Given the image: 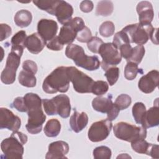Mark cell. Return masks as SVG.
<instances>
[{"label":"cell","mask_w":159,"mask_h":159,"mask_svg":"<svg viewBox=\"0 0 159 159\" xmlns=\"http://www.w3.org/2000/svg\"><path fill=\"white\" fill-rule=\"evenodd\" d=\"M69 151L68 144L62 140L53 142L48 145V151L47 152L45 158H66L65 156Z\"/></svg>","instance_id":"2e32d148"},{"label":"cell","mask_w":159,"mask_h":159,"mask_svg":"<svg viewBox=\"0 0 159 159\" xmlns=\"http://www.w3.org/2000/svg\"><path fill=\"white\" fill-rule=\"evenodd\" d=\"M154 28L151 24L142 25L137 23L136 29L132 35V43L142 45L150 39Z\"/></svg>","instance_id":"9a60e30c"},{"label":"cell","mask_w":159,"mask_h":159,"mask_svg":"<svg viewBox=\"0 0 159 159\" xmlns=\"http://www.w3.org/2000/svg\"><path fill=\"white\" fill-rule=\"evenodd\" d=\"M58 25L52 19H42L37 24V33L46 41L52 40L57 34Z\"/></svg>","instance_id":"8fae6325"},{"label":"cell","mask_w":159,"mask_h":159,"mask_svg":"<svg viewBox=\"0 0 159 159\" xmlns=\"http://www.w3.org/2000/svg\"><path fill=\"white\" fill-rule=\"evenodd\" d=\"M111 95L107 97L98 96L95 98L92 101L93 109L101 113H107L113 106Z\"/></svg>","instance_id":"603a6c76"},{"label":"cell","mask_w":159,"mask_h":159,"mask_svg":"<svg viewBox=\"0 0 159 159\" xmlns=\"http://www.w3.org/2000/svg\"><path fill=\"white\" fill-rule=\"evenodd\" d=\"M92 38V34L90 30V29L85 26L83 29H82L81 31H80L77 34L76 39L78 42L85 43L87 42Z\"/></svg>","instance_id":"ab89813d"},{"label":"cell","mask_w":159,"mask_h":159,"mask_svg":"<svg viewBox=\"0 0 159 159\" xmlns=\"http://www.w3.org/2000/svg\"><path fill=\"white\" fill-rule=\"evenodd\" d=\"M88 122V116L84 112H79L75 111L70 117V119L71 129L76 133L81 132L84 127H86Z\"/></svg>","instance_id":"7402d4cb"},{"label":"cell","mask_w":159,"mask_h":159,"mask_svg":"<svg viewBox=\"0 0 159 159\" xmlns=\"http://www.w3.org/2000/svg\"><path fill=\"white\" fill-rule=\"evenodd\" d=\"M141 70L138 68L137 64L134 62H127L124 69V76L128 80H133L136 78L138 73L142 71Z\"/></svg>","instance_id":"4dcf8cb0"},{"label":"cell","mask_w":159,"mask_h":159,"mask_svg":"<svg viewBox=\"0 0 159 159\" xmlns=\"http://www.w3.org/2000/svg\"><path fill=\"white\" fill-rule=\"evenodd\" d=\"M22 68L23 70L30 71L35 75L36 74L38 70V67L36 63L30 60H27L23 62Z\"/></svg>","instance_id":"f6af8a7d"},{"label":"cell","mask_w":159,"mask_h":159,"mask_svg":"<svg viewBox=\"0 0 159 159\" xmlns=\"http://www.w3.org/2000/svg\"><path fill=\"white\" fill-rule=\"evenodd\" d=\"M27 112L28 115V122L25 125L27 130L31 134H39L41 132L42 125L46 119L42 106L29 108Z\"/></svg>","instance_id":"ba28073f"},{"label":"cell","mask_w":159,"mask_h":159,"mask_svg":"<svg viewBox=\"0 0 159 159\" xmlns=\"http://www.w3.org/2000/svg\"><path fill=\"white\" fill-rule=\"evenodd\" d=\"M145 48L143 45H137L135 47L132 48V52L130 57L127 60V62H134L136 64H139L144 55H145Z\"/></svg>","instance_id":"f1b7e54d"},{"label":"cell","mask_w":159,"mask_h":159,"mask_svg":"<svg viewBox=\"0 0 159 159\" xmlns=\"http://www.w3.org/2000/svg\"><path fill=\"white\" fill-rule=\"evenodd\" d=\"M103 41L99 37L95 36L92 37V38L88 42L87 46L88 49L93 53H98L99 50L101 46L103 44Z\"/></svg>","instance_id":"f35d334b"},{"label":"cell","mask_w":159,"mask_h":159,"mask_svg":"<svg viewBox=\"0 0 159 159\" xmlns=\"http://www.w3.org/2000/svg\"><path fill=\"white\" fill-rule=\"evenodd\" d=\"M78 33L77 30L68 22L61 27L58 38L63 45L65 44L70 45L76 38Z\"/></svg>","instance_id":"44dd1931"},{"label":"cell","mask_w":159,"mask_h":159,"mask_svg":"<svg viewBox=\"0 0 159 159\" xmlns=\"http://www.w3.org/2000/svg\"><path fill=\"white\" fill-rule=\"evenodd\" d=\"M115 31V26L112 22L106 21L103 22L99 27V34L104 37H109L112 36Z\"/></svg>","instance_id":"d590c367"},{"label":"cell","mask_w":159,"mask_h":159,"mask_svg":"<svg viewBox=\"0 0 159 159\" xmlns=\"http://www.w3.org/2000/svg\"><path fill=\"white\" fill-rule=\"evenodd\" d=\"M12 106L16 109H17L19 112H24L27 111V109L24 101V97L16 98L12 102Z\"/></svg>","instance_id":"b9f144b4"},{"label":"cell","mask_w":159,"mask_h":159,"mask_svg":"<svg viewBox=\"0 0 159 159\" xmlns=\"http://www.w3.org/2000/svg\"><path fill=\"white\" fill-rule=\"evenodd\" d=\"M70 81L68 67L59 66L45 78L42 84V89L48 94L57 92L66 93L68 90Z\"/></svg>","instance_id":"6da1fadb"},{"label":"cell","mask_w":159,"mask_h":159,"mask_svg":"<svg viewBox=\"0 0 159 159\" xmlns=\"http://www.w3.org/2000/svg\"><path fill=\"white\" fill-rule=\"evenodd\" d=\"M159 124V107L158 101L157 104L146 111L142 119L141 125L143 127L147 129L158 126Z\"/></svg>","instance_id":"ffe728a7"},{"label":"cell","mask_w":159,"mask_h":159,"mask_svg":"<svg viewBox=\"0 0 159 159\" xmlns=\"http://www.w3.org/2000/svg\"><path fill=\"white\" fill-rule=\"evenodd\" d=\"M112 127V124L111 121L107 119L95 122L88 130V139L93 142L102 141L109 135Z\"/></svg>","instance_id":"9c48e42d"},{"label":"cell","mask_w":159,"mask_h":159,"mask_svg":"<svg viewBox=\"0 0 159 159\" xmlns=\"http://www.w3.org/2000/svg\"><path fill=\"white\" fill-rule=\"evenodd\" d=\"M23 50V48L11 47L6 60V66L1 75V80L5 84H11L15 81L16 71L20 65Z\"/></svg>","instance_id":"5b68a950"},{"label":"cell","mask_w":159,"mask_h":159,"mask_svg":"<svg viewBox=\"0 0 159 159\" xmlns=\"http://www.w3.org/2000/svg\"><path fill=\"white\" fill-rule=\"evenodd\" d=\"M61 130V124L57 119H52L46 123L43 131L46 136L48 137H55L58 135Z\"/></svg>","instance_id":"484cf974"},{"label":"cell","mask_w":159,"mask_h":159,"mask_svg":"<svg viewBox=\"0 0 159 159\" xmlns=\"http://www.w3.org/2000/svg\"><path fill=\"white\" fill-rule=\"evenodd\" d=\"M130 43H131V42L129 36L122 30L115 34L112 42V43L117 48L118 50L121 45Z\"/></svg>","instance_id":"e575fe53"},{"label":"cell","mask_w":159,"mask_h":159,"mask_svg":"<svg viewBox=\"0 0 159 159\" xmlns=\"http://www.w3.org/2000/svg\"><path fill=\"white\" fill-rule=\"evenodd\" d=\"M46 45L47 42L38 33H34L27 37L25 42V47L33 54L39 53Z\"/></svg>","instance_id":"ac0fdd59"},{"label":"cell","mask_w":159,"mask_h":159,"mask_svg":"<svg viewBox=\"0 0 159 159\" xmlns=\"http://www.w3.org/2000/svg\"><path fill=\"white\" fill-rule=\"evenodd\" d=\"M70 80L73 83L74 89L79 93H91L94 80L81 71L74 66H68Z\"/></svg>","instance_id":"8992f818"},{"label":"cell","mask_w":159,"mask_h":159,"mask_svg":"<svg viewBox=\"0 0 159 159\" xmlns=\"http://www.w3.org/2000/svg\"><path fill=\"white\" fill-rule=\"evenodd\" d=\"M93 154L95 159H110L112 153L109 147L99 146L94 149Z\"/></svg>","instance_id":"836d02e7"},{"label":"cell","mask_w":159,"mask_h":159,"mask_svg":"<svg viewBox=\"0 0 159 159\" xmlns=\"http://www.w3.org/2000/svg\"><path fill=\"white\" fill-rule=\"evenodd\" d=\"M98 53L102 58L101 67L104 71L117 65L121 61L122 57L120 52L112 43H103Z\"/></svg>","instance_id":"52a82bcc"},{"label":"cell","mask_w":159,"mask_h":159,"mask_svg":"<svg viewBox=\"0 0 159 159\" xmlns=\"http://www.w3.org/2000/svg\"><path fill=\"white\" fill-rule=\"evenodd\" d=\"M47 47L53 51H59L63 49V45L60 42L58 36H55L52 40L47 43Z\"/></svg>","instance_id":"7bdbcfd3"},{"label":"cell","mask_w":159,"mask_h":159,"mask_svg":"<svg viewBox=\"0 0 159 159\" xmlns=\"http://www.w3.org/2000/svg\"><path fill=\"white\" fill-rule=\"evenodd\" d=\"M65 55L68 58L73 60L76 66L88 71L96 70L101 65L96 55H86L83 48L76 44L68 45L65 50Z\"/></svg>","instance_id":"3957f363"},{"label":"cell","mask_w":159,"mask_h":159,"mask_svg":"<svg viewBox=\"0 0 159 159\" xmlns=\"http://www.w3.org/2000/svg\"><path fill=\"white\" fill-rule=\"evenodd\" d=\"M26 38L27 35L24 30L19 31L11 39V47L24 48Z\"/></svg>","instance_id":"1f68e13d"},{"label":"cell","mask_w":159,"mask_h":159,"mask_svg":"<svg viewBox=\"0 0 159 159\" xmlns=\"http://www.w3.org/2000/svg\"><path fill=\"white\" fill-rule=\"evenodd\" d=\"M42 104L45 110V113L48 116L57 115L53 102L51 99H42Z\"/></svg>","instance_id":"60d3db41"},{"label":"cell","mask_w":159,"mask_h":159,"mask_svg":"<svg viewBox=\"0 0 159 159\" xmlns=\"http://www.w3.org/2000/svg\"><path fill=\"white\" fill-rule=\"evenodd\" d=\"M132 48L130 45V43L122 45L119 48V50H120V53L121 55V57L124 58L126 60H127L130 57L132 52Z\"/></svg>","instance_id":"bcb514c9"},{"label":"cell","mask_w":159,"mask_h":159,"mask_svg":"<svg viewBox=\"0 0 159 159\" xmlns=\"http://www.w3.org/2000/svg\"><path fill=\"white\" fill-rule=\"evenodd\" d=\"M21 125L20 119L5 107L0 108V129H7L11 131H17Z\"/></svg>","instance_id":"30bf717a"},{"label":"cell","mask_w":159,"mask_h":159,"mask_svg":"<svg viewBox=\"0 0 159 159\" xmlns=\"http://www.w3.org/2000/svg\"><path fill=\"white\" fill-rule=\"evenodd\" d=\"M120 112V109L119 107L114 103L112 108L110 109V111L107 113V119L112 121L116 119V117L118 116Z\"/></svg>","instance_id":"7dc6e473"},{"label":"cell","mask_w":159,"mask_h":159,"mask_svg":"<svg viewBox=\"0 0 159 159\" xmlns=\"http://www.w3.org/2000/svg\"><path fill=\"white\" fill-rule=\"evenodd\" d=\"M146 112V107L143 103L137 102L132 107V115L137 124H141L142 119Z\"/></svg>","instance_id":"f546056e"},{"label":"cell","mask_w":159,"mask_h":159,"mask_svg":"<svg viewBox=\"0 0 159 159\" xmlns=\"http://www.w3.org/2000/svg\"><path fill=\"white\" fill-rule=\"evenodd\" d=\"M60 0H34L33 3L40 9L55 16L56 8Z\"/></svg>","instance_id":"d4e9b609"},{"label":"cell","mask_w":159,"mask_h":159,"mask_svg":"<svg viewBox=\"0 0 159 159\" xmlns=\"http://www.w3.org/2000/svg\"><path fill=\"white\" fill-rule=\"evenodd\" d=\"M56 114L62 118H67L71 112L70 98L66 94H59L52 99Z\"/></svg>","instance_id":"5bb4252c"},{"label":"cell","mask_w":159,"mask_h":159,"mask_svg":"<svg viewBox=\"0 0 159 159\" xmlns=\"http://www.w3.org/2000/svg\"><path fill=\"white\" fill-rule=\"evenodd\" d=\"M159 72L153 70L147 75L142 76L139 80V88L144 93H151L158 85Z\"/></svg>","instance_id":"7c38bea8"},{"label":"cell","mask_w":159,"mask_h":159,"mask_svg":"<svg viewBox=\"0 0 159 159\" xmlns=\"http://www.w3.org/2000/svg\"><path fill=\"white\" fill-rule=\"evenodd\" d=\"M109 89V84L104 81L98 80L94 81L91 88V93L97 96H101L107 93Z\"/></svg>","instance_id":"d6a6232c"},{"label":"cell","mask_w":159,"mask_h":159,"mask_svg":"<svg viewBox=\"0 0 159 159\" xmlns=\"http://www.w3.org/2000/svg\"><path fill=\"white\" fill-rule=\"evenodd\" d=\"M113 131L117 139L129 142H132L138 139H145L147 137L145 128L125 122L117 123L113 127Z\"/></svg>","instance_id":"277c9868"},{"label":"cell","mask_w":159,"mask_h":159,"mask_svg":"<svg viewBox=\"0 0 159 159\" xmlns=\"http://www.w3.org/2000/svg\"><path fill=\"white\" fill-rule=\"evenodd\" d=\"M105 76L110 86H113L117 81L119 76V68L116 66H112L106 70Z\"/></svg>","instance_id":"8d00e7d4"},{"label":"cell","mask_w":159,"mask_h":159,"mask_svg":"<svg viewBox=\"0 0 159 159\" xmlns=\"http://www.w3.org/2000/svg\"><path fill=\"white\" fill-rule=\"evenodd\" d=\"M0 29V41L6 39L12 34L11 27L6 24H1Z\"/></svg>","instance_id":"ee69618b"},{"label":"cell","mask_w":159,"mask_h":159,"mask_svg":"<svg viewBox=\"0 0 159 159\" xmlns=\"http://www.w3.org/2000/svg\"><path fill=\"white\" fill-rule=\"evenodd\" d=\"M73 13V9L71 4L65 1L60 0L56 8L55 16L58 21L60 24L64 25L72 19Z\"/></svg>","instance_id":"d6986e66"},{"label":"cell","mask_w":159,"mask_h":159,"mask_svg":"<svg viewBox=\"0 0 159 159\" xmlns=\"http://www.w3.org/2000/svg\"><path fill=\"white\" fill-rule=\"evenodd\" d=\"M27 136L22 132H13L11 136L4 139L1 143V150L5 158L22 159L24 154V147L27 142Z\"/></svg>","instance_id":"7a4b0ae2"},{"label":"cell","mask_w":159,"mask_h":159,"mask_svg":"<svg viewBox=\"0 0 159 159\" xmlns=\"http://www.w3.org/2000/svg\"><path fill=\"white\" fill-rule=\"evenodd\" d=\"M94 7V5L92 1H83L80 5V8L81 11L83 12L88 13L91 12Z\"/></svg>","instance_id":"c3c4849f"},{"label":"cell","mask_w":159,"mask_h":159,"mask_svg":"<svg viewBox=\"0 0 159 159\" xmlns=\"http://www.w3.org/2000/svg\"><path fill=\"white\" fill-rule=\"evenodd\" d=\"M14 20L17 26L24 28L28 27L30 24L32 20V16L30 11L22 9L16 12Z\"/></svg>","instance_id":"cb8c5ba5"},{"label":"cell","mask_w":159,"mask_h":159,"mask_svg":"<svg viewBox=\"0 0 159 159\" xmlns=\"http://www.w3.org/2000/svg\"><path fill=\"white\" fill-rule=\"evenodd\" d=\"M114 9L113 3L110 1H101L96 6V14L97 16H110Z\"/></svg>","instance_id":"83f0119b"},{"label":"cell","mask_w":159,"mask_h":159,"mask_svg":"<svg viewBox=\"0 0 159 159\" xmlns=\"http://www.w3.org/2000/svg\"><path fill=\"white\" fill-rule=\"evenodd\" d=\"M157 31H158V29H154L153 32H152V34L150 36V39L152 40V42L156 44V45H158V41H157Z\"/></svg>","instance_id":"681fc988"},{"label":"cell","mask_w":159,"mask_h":159,"mask_svg":"<svg viewBox=\"0 0 159 159\" xmlns=\"http://www.w3.org/2000/svg\"><path fill=\"white\" fill-rule=\"evenodd\" d=\"M18 80L21 85L27 88H32L35 86L37 83L35 74L24 70L20 71Z\"/></svg>","instance_id":"4316f807"},{"label":"cell","mask_w":159,"mask_h":159,"mask_svg":"<svg viewBox=\"0 0 159 159\" xmlns=\"http://www.w3.org/2000/svg\"><path fill=\"white\" fill-rule=\"evenodd\" d=\"M132 149L139 153L146 154L153 158H158V145L148 143L145 139H138L131 142Z\"/></svg>","instance_id":"4fadbf2b"},{"label":"cell","mask_w":159,"mask_h":159,"mask_svg":"<svg viewBox=\"0 0 159 159\" xmlns=\"http://www.w3.org/2000/svg\"><path fill=\"white\" fill-rule=\"evenodd\" d=\"M136 10L139 14V24L142 25L151 24L153 19L154 11L150 2L147 1H140L138 3Z\"/></svg>","instance_id":"e0dca14e"},{"label":"cell","mask_w":159,"mask_h":159,"mask_svg":"<svg viewBox=\"0 0 159 159\" xmlns=\"http://www.w3.org/2000/svg\"><path fill=\"white\" fill-rule=\"evenodd\" d=\"M131 158L130 156H129L127 153H122L120 155H119L117 158Z\"/></svg>","instance_id":"f907efd6"},{"label":"cell","mask_w":159,"mask_h":159,"mask_svg":"<svg viewBox=\"0 0 159 159\" xmlns=\"http://www.w3.org/2000/svg\"><path fill=\"white\" fill-rule=\"evenodd\" d=\"M132 99L130 96L126 94H120L116 99L114 104L120 110H124L131 104Z\"/></svg>","instance_id":"74e56055"}]
</instances>
